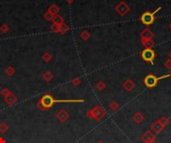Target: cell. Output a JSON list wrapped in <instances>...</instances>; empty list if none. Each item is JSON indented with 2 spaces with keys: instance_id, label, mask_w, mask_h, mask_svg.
Here are the masks:
<instances>
[{
  "instance_id": "5b68a950",
  "label": "cell",
  "mask_w": 171,
  "mask_h": 143,
  "mask_svg": "<svg viewBox=\"0 0 171 143\" xmlns=\"http://www.w3.org/2000/svg\"><path fill=\"white\" fill-rule=\"evenodd\" d=\"M141 56H142V59H143L144 61L149 62L150 64H153V60H154V58H155V53L152 49H147L146 48L145 50L142 51Z\"/></svg>"
},
{
  "instance_id": "5bb4252c",
  "label": "cell",
  "mask_w": 171,
  "mask_h": 143,
  "mask_svg": "<svg viewBox=\"0 0 171 143\" xmlns=\"http://www.w3.org/2000/svg\"><path fill=\"white\" fill-rule=\"evenodd\" d=\"M52 22H53V24H56V25H59V26H60V25H62L64 23V19L62 18L60 15H58V14H57V15H55L53 17Z\"/></svg>"
},
{
  "instance_id": "44dd1931",
  "label": "cell",
  "mask_w": 171,
  "mask_h": 143,
  "mask_svg": "<svg viewBox=\"0 0 171 143\" xmlns=\"http://www.w3.org/2000/svg\"><path fill=\"white\" fill-rule=\"evenodd\" d=\"M142 37H143L144 40H150V38L152 37V34L149 30H145L143 33H142Z\"/></svg>"
},
{
  "instance_id": "4dcf8cb0",
  "label": "cell",
  "mask_w": 171,
  "mask_h": 143,
  "mask_svg": "<svg viewBox=\"0 0 171 143\" xmlns=\"http://www.w3.org/2000/svg\"><path fill=\"white\" fill-rule=\"evenodd\" d=\"M0 143H6V140H5L2 136H0Z\"/></svg>"
},
{
  "instance_id": "1f68e13d",
  "label": "cell",
  "mask_w": 171,
  "mask_h": 143,
  "mask_svg": "<svg viewBox=\"0 0 171 143\" xmlns=\"http://www.w3.org/2000/svg\"><path fill=\"white\" fill-rule=\"evenodd\" d=\"M74 1H75V0H66V2H67V3H69V4L73 3Z\"/></svg>"
},
{
  "instance_id": "30bf717a",
  "label": "cell",
  "mask_w": 171,
  "mask_h": 143,
  "mask_svg": "<svg viewBox=\"0 0 171 143\" xmlns=\"http://www.w3.org/2000/svg\"><path fill=\"white\" fill-rule=\"evenodd\" d=\"M132 120L134 121L135 123H138V124L142 123V122L145 120V116L142 112H139V111H137V112H135L132 115Z\"/></svg>"
},
{
  "instance_id": "7402d4cb",
  "label": "cell",
  "mask_w": 171,
  "mask_h": 143,
  "mask_svg": "<svg viewBox=\"0 0 171 143\" xmlns=\"http://www.w3.org/2000/svg\"><path fill=\"white\" fill-rule=\"evenodd\" d=\"M10 93H11V90H10L8 88H2V90L0 91V94H1V96H3V98H4V96H9Z\"/></svg>"
},
{
  "instance_id": "6da1fadb",
  "label": "cell",
  "mask_w": 171,
  "mask_h": 143,
  "mask_svg": "<svg viewBox=\"0 0 171 143\" xmlns=\"http://www.w3.org/2000/svg\"><path fill=\"white\" fill-rule=\"evenodd\" d=\"M77 104V102H84V99H55L52 94L45 93L36 104L37 107L41 110H48L55 104Z\"/></svg>"
},
{
  "instance_id": "8992f818",
  "label": "cell",
  "mask_w": 171,
  "mask_h": 143,
  "mask_svg": "<svg viewBox=\"0 0 171 143\" xmlns=\"http://www.w3.org/2000/svg\"><path fill=\"white\" fill-rule=\"evenodd\" d=\"M55 117H56L57 119H58V121H60V122H65V121H67L68 119H69L70 114H69V112H68L67 110H65V109H60V110H58V111H57V112H56Z\"/></svg>"
},
{
  "instance_id": "836d02e7",
  "label": "cell",
  "mask_w": 171,
  "mask_h": 143,
  "mask_svg": "<svg viewBox=\"0 0 171 143\" xmlns=\"http://www.w3.org/2000/svg\"><path fill=\"white\" fill-rule=\"evenodd\" d=\"M169 56H170V59H171V53L169 54Z\"/></svg>"
},
{
  "instance_id": "d6a6232c",
  "label": "cell",
  "mask_w": 171,
  "mask_h": 143,
  "mask_svg": "<svg viewBox=\"0 0 171 143\" xmlns=\"http://www.w3.org/2000/svg\"><path fill=\"white\" fill-rule=\"evenodd\" d=\"M97 143H105L104 141H102V140H100V141H98Z\"/></svg>"
},
{
  "instance_id": "3957f363",
  "label": "cell",
  "mask_w": 171,
  "mask_h": 143,
  "mask_svg": "<svg viewBox=\"0 0 171 143\" xmlns=\"http://www.w3.org/2000/svg\"><path fill=\"white\" fill-rule=\"evenodd\" d=\"M160 10V7L157 8L154 12H145L142 14V16H141V22L143 23L144 25H151L153 22H154V20H155V17L154 15L156 14V12H158V11Z\"/></svg>"
},
{
  "instance_id": "d6986e66",
  "label": "cell",
  "mask_w": 171,
  "mask_h": 143,
  "mask_svg": "<svg viewBox=\"0 0 171 143\" xmlns=\"http://www.w3.org/2000/svg\"><path fill=\"white\" fill-rule=\"evenodd\" d=\"M15 69H14L13 67H11V66H9V67H7L6 69H5V74L8 76V77H12L14 74H15Z\"/></svg>"
},
{
  "instance_id": "83f0119b",
  "label": "cell",
  "mask_w": 171,
  "mask_h": 143,
  "mask_svg": "<svg viewBox=\"0 0 171 143\" xmlns=\"http://www.w3.org/2000/svg\"><path fill=\"white\" fill-rule=\"evenodd\" d=\"M71 84L73 85H75V87H78V85H80L81 84V79L80 78H74L72 81H71Z\"/></svg>"
},
{
  "instance_id": "484cf974",
  "label": "cell",
  "mask_w": 171,
  "mask_h": 143,
  "mask_svg": "<svg viewBox=\"0 0 171 143\" xmlns=\"http://www.w3.org/2000/svg\"><path fill=\"white\" fill-rule=\"evenodd\" d=\"M89 37H90V33L88 32V31H83V32L80 34V38L83 39L84 41H86V40L89 39Z\"/></svg>"
},
{
  "instance_id": "52a82bcc",
  "label": "cell",
  "mask_w": 171,
  "mask_h": 143,
  "mask_svg": "<svg viewBox=\"0 0 171 143\" xmlns=\"http://www.w3.org/2000/svg\"><path fill=\"white\" fill-rule=\"evenodd\" d=\"M142 141L144 143H155L156 137L151 131L147 130V131H145L144 134L142 135Z\"/></svg>"
},
{
  "instance_id": "603a6c76",
  "label": "cell",
  "mask_w": 171,
  "mask_h": 143,
  "mask_svg": "<svg viewBox=\"0 0 171 143\" xmlns=\"http://www.w3.org/2000/svg\"><path fill=\"white\" fill-rule=\"evenodd\" d=\"M54 16H55V15H53V14H52V13H50L49 11H47V12L43 15L44 19H45V20H47V21H52V19H53V17H54Z\"/></svg>"
},
{
  "instance_id": "2e32d148",
  "label": "cell",
  "mask_w": 171,
  "mask_h": 143,
  "mask_svg": "<svg viewBox=\"0 0 171 143\" xmlns=\"http://www.w3.org/2000/svg\"><path fill=\"white\" fill-rule=\"evenodd\" d=\"M95 88H96V90L102 91V90H104L105 88H106V84H105L104 82H102V81H99L95 84Z\"/></svg>"
},
{
  "instance_id": "8fae6325",
  "label": "cell",
  "mask_w": 171,
  "mask_h": 143,
  "mask_svg": "<svg viewBox=\"0 0 171 143\" xmlns=\"http://www.w3.org/2000/svg\"><path fill=\"white\" fill-rule=\"evenodd\" d=\"M151 129H152V131L154 133L158 134L164 129V126L160 123V121L157 120V121H155L154 123H152V125H151Z\"/></svg>"
},
{
  "instance_id": "4316f807",
  "label": "cell",
  "mask_w": 171,
  "mask_h": 143,
  "mask_svg": "<svg viewBox=\"0 0 171 143\" xmlns=\"http://www.w3.org/2000/svg\"><path fill=\"white\" fill-rule=\"evenodd\" d=\"M9 30H10V28L9 26H8L7 24H3L1 27H0V31H1L2 33H4V34H6L9 32Z\"/></svg>"
},
{
  "instance_id": "9c48e42d",
  "label": "cell",
  "mask_w": 171,
  "mask_h": 143,
  "mask_svg": "<svg viewBox=\"0 0 171 143\" xmlns=\"http://www.w3.org/2000/svg\"><path fill=\"white\" fill-rule=\"evenodd\" d=\"M122 87H123V88L126 91H128V93H130V91H132L135 88V82L132 81V80H126L123 85H122Z\"/></svg>"
},
{
  "instance_id": "277c9868",
  "label": "cell",
  "mask_w": 171,
  "mask_h": 143,
  "mask_svg": "<svg viewBox=\"0 0 171 143\" xmlns=\"http://www.w3.org/2000/svg\"><path fill=\"white\" fill-rule=\"evenodd\" d=\"M167 77H169V75L160 77V78H156L154 75H148L146 78L144 79V84H145V85H146L147 88H154L156 85H157V82H158L159 80L167 78Z\"/></svg>"
},
{
  "instance_id": "d4e9b609",
  "label": "cell",
  "mask_w": 171,
  "mask_h": 143,
  "mask_svg": "<svg viewBox=\"0 0 171 143\" xmlns=\"http://www.w3.org/2000/svg\"><path fill=\"white\" fill-rule=\"evenodd\" d=\"M68 30H69V27L67 26V24H65L63 23L62 25H60V33L61 34H65L68 32Z\"/></svg>"
},
{
  "instance_id": "9a60e30c",
  "label": "cell",
  "mask_w": 171,
  "mask_h": 143,
  "mask_svg": "<svg viewBox=\"0 0 171 143\" xmlns=\"http://www.w3.org/2000/svg\"><path fill=\"white\" fill-rule=\"evenodd\" d=\"M48 11H49L50 13H52L53 15H57L59 11H60V8L57 6L56 4H51L49 8H48Z\"/></svg>"
},
{
  "instance_id": "4fadbf2b",
  "label": "cell",
  "mask_w": 171,
  "mask_h": 143,
  "mask_svg": "<svg viewBox=\"0 0 171 143\" xmlns=\"http://www.w3.org/2000/svg\"><path fill=\"white\" fill-rule=\"evenodd\" d=\"M42 79L44 80L45 82H49L52 81V79H53V74L51 73L50 71H46L45 73L42 75Z\"/></svg>"
},
{
  "instance_id": "cb8c5ba5",
  "label": "cell",
  "mask_w": 171,
  "mask_h": 143,
  "mask_svg": "<svg viewBox=\"0 0 171 143\" xmlns=\"http://www.w3.org/2000/svg\"><path fill=\"white\" fill-rule=\"evenodd\" d=\"M50 29L53 33H60V26H59V25L52 24V25H51Z\"/></svg>"
},
{
  "instance_id": "ffe728a7",
  "label": "cell",
  "mask_w": 171,
  "mask_h": 143,
  "mask_svg": "<svg viewBox=\"0 0 171 143\" xmlns=\"http://www.w3.org/2000/svg\"><path fill=\"white\" fill-rule=\"evenodd\" d=\"M42 60H43L44 62H46V63H49L51 60H52V55H51L50 53H44L43 55H42Z\"/></svg>"
},
{
  "instance_id": "ac0fdd59",
  "label": "cell",
  "mask_w": 171,
  "mask_h": 143,
  "mask_svg": "<svg viewBox=\"0 0 171 143\" xmlns=\"http://www.w3.org/2000/svg\"><path fill=\"white\" fill-rule=\"evenodd\" d=\"M119 108H120V104H119L118 102H116V101H112V102H111V104H109V109L112 110V111L118 110Z\"/></svg>"
},
{
  "instance_id": "e0dca14e",
  "label": "cell",
  "mask_w": 171,
  "mask_h": 143,
  "mask_svg": "<svg viewBox=\"0 0 171 143\" xmlns=\"http://www.w3.org/2000/svg\"><path fill=\"white\" fill-rule=\"evenodd\" d=\"M9 130V125L6 122H1L0 123V132L1 133H6Z\"/></svg>"
},
{
  "instance_id": "ba28073f",
  "label": "cell",
  "mask_w": 171,
  "mask_h": 143,
  "mask_svg": "<svg viewBox=\"0 0 171 143\" xmlns=\"http://www.w3.org/2000/svg\"><path fill=\"white\" fill-rule=\"evenodd\" d=\"M3 98H4V102L8 107H13V105L18 101V98H17V96L14 93H10L9 96H4Z\"/></svg>"
},
{
  "instance_id": "7c38bea8",
  "label": "cell",
  "mask_w": 171,
  "mask_h": 143,
  "mask_svg": "<svg viewBox=\"0 0 171 143\" xmlns=\"http://www.w3.org/2000/svg\"><path fill=\"white\" fill-rule=\"evenodd\" d=\"M116 10H117V12L120 15H123V14H125L128 11V7L124 3H120V5H118L117 8H116Z\"/></svg>"
},
{
  "instance_id": "f1b7e54d",
  "label": "cell",
  "mask_w": 171,
  "mask_h": 143,
  "mask_svg": "<svg viewBox=\"0 0 171 143\" xmlns=\"http://www.w3.org/2000/svg\"><path fill=\"white\" fill-rule=\"evenodd\" d=\"M158 120L160 121V123H161L162 125H163L164 127L166 126V125H167L168 123H169V120H168L167 117H161V118H160V119H158Z\"/></svg>"
},
{
  "instance_id": "7a4b0ae2",
  "label": "cell",
  "mask_w": 171,
  "mask_h": 143,
  "mask_svg": "<svg viewBox=\"0 0 171 143\" xmlns=\"http://www.w3.org/2000/svg\"><path fill=\"white\" fill-rule=\"evenodd\" d=\"M106 115V111L101 105H96V107H92L89 111H87L86 116L90 119H95V120H101Z\"/></svg>"
},
{
  "instance_id": "f546056e",
  "label": "cell",
  "mask_w": 171,
  "mask_h": 143,
  "mask_svg": "<svg viewBox=\"0 0 171 143\" xmlns=\"http://www.w3.org/2000/svg\"><path fill=\"white\" fill-rule=\"evenodd\" d=\"M164 66L166 67L167 69H171V60H168V61L165 62Z\"/></svg>"
},
{
  "instance_id": "e575fe53",
  "label": "cell",
  "mask_w": 171,
  "mask_h": 143,
  "mask_svg": "<svg viewBox=\"0 0 171 143\" xmlns=\"http://www.w3.org/2000/svg\"><path fill=\"white\" fill-rule=\"evenodd\" d=\"M170 76H171V73H170Z\"/></svg>"
}]
</instances>
